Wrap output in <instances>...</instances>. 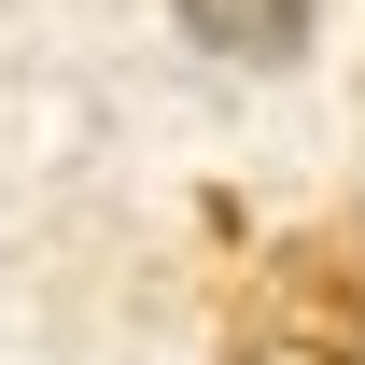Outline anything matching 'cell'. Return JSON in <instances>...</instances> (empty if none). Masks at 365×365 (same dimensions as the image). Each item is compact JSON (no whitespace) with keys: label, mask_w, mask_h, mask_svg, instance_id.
<instances>
[{"label":"cell","mask_w":365,"mask_h":365,"mask_svg":"<svg viewBox=\"0 0 365 365\" xmlns=\"http://www.w3.org/2000/svg\"><path fill=\"white\" fill-rule=\"evenodd\" d=\"M197 56H239V71H295L309 56V0H169Z\"/></svg>","instance_id":"7a4b0ae2"},{"label":"cell","mask_w":365,"mask_h":365,"mask_svg":"<svg viewBox=\"0 0 365 365\" xmlns=\"http://www.w3.org/2000/svg\"><path fill=\"white\" fill-rule=\"evenodd\" d=\"M239 365H365V253L351 239H281L225 309Z\"/></svg>","instance_id":"6da1fadb"}]
</instances>
